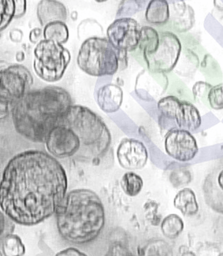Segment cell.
<instances>
[{
    "label": "cell",
    "instance_id": "obj_1",
    "mask_svg": "<svg viewBox=\"0 0 223 256\" xmlns=\"http://www.w3.org/2000/svg\"><path fill=\"white\" fill-rule=\"evenodd\" d=\"M67 174L42 150L24 151L7 164L0 181V208L12 222L36 226L56 214L67 194Z\"/></svg>",
    "mask_w": 223,
    "mask_h": 256
},
{
    "label": "cell",
    "instance_id": "obj_2",
    "mask_svg": "<svg viewBox=\"0 0 223 256\" xmlns=\"http://www.w3.org/2000/svg\"><path fill=\"white\" fill-rule=\"evenodd\" d=\"M72 104L69 92L60 86L30 90L11 106L14 130L33 142L45 143Z\"/></svg>",
    "mask_w": 223,
    "mask_h": 256
},
{
    "label": "cell",
    "instance_id": "obj_3",
    "mask_svg": "<svg viewBox=\"0 0 223 256\" xmlns=\"http://www.w3.org/2000/svg\"><path fill=\"white\" fill-rule=\"evenodd\" d=\"M55 214L60 236L78 246L93 242L104 229V206L91 190L76 189L67 193Z\"/></svg>",
    "mask_w": 223,
    "mask_h": 256
},
{
    "label": "cell",
    "instance_id": "obj_4",
    "mask_svg": "<svg viewBox=\"0 0 223 256\" xmlns=\"http://www.w3.org/2000/svg\"><path fill=\"white\" fill-rule=\"evenodd\" d=\"M60 124L76 134L80 141V148L84 146L86 156L90 159H99L110 148L112 143L110 130L101 117L86 106L72 104L64 114Z\"/></svg>",
    "mask_w": 223,
    "mask_h": 256
},
{
    "label": "cell",
    "instance_id": "obj_5",
    "mask_svg": "<svg viewBox=\"0 0 223 256\" xmlns=\"http://www.w3.org/2000/svg\"><path fill=\"white\" fill-rule=\"evenodd\" d=\"M77 65L91 76H113L128 66V52L116 49L104 36H92L81 44Z\"/></svg>",
    "mask_w": 223,
    "mask_h": 256
},
{
    "label": "cell",
    "instance_id": "obj_6",
    "mask_svg": "<svg viewBox=\"0 0 223 256\" xmlns=\"http://www.w3.org/2000/svg\"><path fill=\"white\" fill-rule=\"evenodd\" d=\"M70 62V52L62 44L42 38L35 46L33 68L36 76L46 82L60 81Z\"/></svg>",
    "mask_w": 223,
    "mask_h": 256
},
{
    "label": "cell",
    "instance_id": "obj_7",
    "mask_svg": "<svg viewBox=\"0 0 223 256\" xmlns=\"http://www.w3.org/2000/svg\"><path fill=\"white\" fill-rule=\"evenodd\" d=\"M160 40L152 54H144L141 58L146 69L152 72L167 74L172 72L182 50L180 38L171 31L160 30Z\"/></svg>",
    "mask_w": 223,
    "mask_h": 256
},
{
    "label": "cell",
    "instance_id": "obj_8",
    "mask_svg": "<svg viewBox=\"0 0 223 256\" xmlns=\"http://www.w3.org/2000/svg\"><path fill=\"white\" fill-rule=\"evenodd\" d=\"M33 82L32 74L21 64L0 68V102L12 106L30 91Z\"/></svg>",
    "mask_w": 223,
    "mask_h": 256
},
{
    "label": "cell",
    "instance_id": "obj_9",
    "mask_svg": "<svg viewBox=\"0 0 223 256\" xmlns=\"http://www.w3.org/2000/svg\"><path fill=\"white\" fill-rule=\"evenodd\" d=\"M141 29L134 18H117L108 27L106 38L116 49L132 52L138 48Z\"/></svg>",
    "mask_w": 223,
    "mask_h": 256
},
{
    "label": "cell",
    "instance_id": "obj_10",
    "mask_svg": "<svg viewBox=\"0 0 223 256\" xmlns=\"http://www.w3.org/2000/svg\"><path fill=\"white\" fill-rule=\"evenodd\" d=\"M46 146L51 156L64 159L74 156L80 149V141L76 134L64 125L60 124L50 132Z\"/></svg>",
    "mask_w": 223,
    "mask_h": 256
},
{
    "label": "cell",
    "instance_id": "obj_11",
    "mask_svg": "<svg viewBox=\"0 0 223 256\" xmlns=\"http://www.w3.org/2000/svg\"><path fill=\"white\" fill-rule=\"evenodd\" d=\"M166 152L176 161L192 160L198 152L197 142L190 132L182 128H172L168 132L164 142Z\"/></svg>",
    "mask_w": 223,
    "mask_h": 256
},
{
    "label": "cell",
    "instance_id": "obj_12",
    "mask_svg": "<svg viewBox=\"0 0 223 256\" xmlns=\"http://www.w3.org/2000/svg\"><path fill=\"white\" fill-rule=\"evenodd\" d=\"M116 154L120 165L126 170H140L148 162L146 147L142 142L132 138L123 139L118 147Z\"/></svg>",
    "mask_w": 223,
    "mask_h": 256
},
{
    "label": "cell",
    "instance_id": "obj_13",
    "mask_svg": "<svg viewBox=\"0 0 223 256\" xmlns=\"http://www.w3.org/2000/svg\"><path fill=\"white\" fill-rule=\"evenodd\" d=\"M170 18L167 24L174 32L184 33L192 29L195 23L194 10L184 0L169 4Z\"/></svg>",
    "mask_w": 223,
    "mask_h": 256
},
{
    "label": "cell",
    "instance_id": "obj_14",
    "mask_svg": "<svg viewBox=\"0 0 223 256\" xmlns=\"http://www.w3.org/2000/svg\"><path fill=\"white\" fill-rule=\"evenodd\" d=\"M123 96L124 93L120 86L113 84H106L98 90L96 101L105 113H115L122 104Z\"/></svg>",
    "mask_w": 223,
    "mask_h": 256
},
{
    "label": "cell",
    "instance_id": "obj_15",
    "mask_svg": "<svg viewBox=\"0 0 223 256\" xmlns=\"http://www.w3.org/2000/svg\"><path fill=\"white\" fill-rule=\"evenodd\" d=\"M36 16L40 24L44 27L50 22L67 21L68 10L58 0H40L36 6Z\"/></svg>",
    "mask_w": 223,
    "mask_h": 256
},
{
    "label": "cell",
    "instance_id": "obj_16",
    "mask_svg": "<svg viewBox=\"0 0 223 256\" xmlns=\"http://www.w3.org/2000/svg\"><path fill=\"white\" fill-rule=\"evenodd\" d=\"M174 121L178 128L194 132L202 125V116L198 108L188 101H180L176 110Z\"/></svg>",
    "mask_w": 223,
    "mask_h": 256
},
{
    "label": "cell",
    "instance_id": "obj_17",
    "mask_svg": "<svg viewBox=\"0 0 223 256\" xmlns=\"http://www.w3.org/2000/svg\"><path fill=\"white\" fill-rule=\"evenodd\" d=\"M169 3L167 0H150L145 12V19L156 26H164L169 21Z\"/></svg>",
    "mask_w": 223,
    "mask_h": 256
},
{
    "label": "cell",
    "instance_id": "obj_18",
    "mask_svg": "<svg viewBox=\"0 0 223 256\" xmlns=\"http://www.w3.org/2000/svg\"><path fill=\"white\" fill-rule=\"evenodd\" d=\"M174 206L185 216H194L198 213L199 210L196 194L189 188H184L176 194Z\"/></svg>",
    "mask_w": 223,
    "mask_h": 256
},
{
    "label": "cell",
    "instance_id": "obj_19",
    "mask_svg": "<svg viewBox=\"0 0 223 256\" xmlns=\"http://www.w3.org/2000/svg\"><path fill=\"white\" fill-rule=\"evenodd\" d=\"M159 40V32L156 29L148 26H142L138 48L132 52H136L137 56L140 58L144 54H152L156 50Z\"/></svg>",
    "mask_w": 223,
    "mask_h": 256
},
{
    "label": "cell",
    "instance_id": "obj_20",
    "mask_svg": "<svg viewBox=\"0 0 223 256\" xmlns=\"http://www.w3.org/2000/svg\"><path fill=\"white\" fill-rule=\"evenodd\" d=\"M200 65L198 55L189 48L183 49L176 66L174 68L175 72L183 76H189L193 74Z\"/></svg>",
    "mask_w": 223,
    "mask_h": 256
},
{
    "label": "cell",
    "instance_id": "obj_21",
    "mask_svg": "<svg viewBox=\"0 0 223 256\" xmlns=\"http://www.w3.org/2000/svg\"><path fill=\"white\" fill-rule=\"evenodd\" d=\"M43 38L45 40H54L57 43H67L70 38L69 28L66 22L56 21L48 24L43 30Z\"/></svg>",
    "mask_w": 223,
    "mask_h": 256
},
{
    "label": "cell",
    "instance_id": "obj_22",
    "mask_svg": "<svg viewBox=\"0 0 223 256\" xmlns=\"http://www.w3.org/2000/svg\"><path fill=\"white\" fill-rule=\"evenodd\" d=\"M184 222L178 214H171L162 220L161 230L164 236L167 238H176L184 231Z\"/></svg>",
    "mask_w": 223,
    "mask_h": 256
},
{
    "label": "cell",
    "instance_id": "obj_23",
    "mask_svg": "<svg viewBox=\"0 0 223 256\" xmlns=\"http://www.w3.org/2000/svg\"><path fill=\"white\" fill-rule=\"evenodd\" d=\"M143 186L142 178L132 171L125 173L122 178V189L128 196H137L142 190Z\"/></svg>",
    "mask_w": 223,
    "mask_h": 256
},
{
    "label": "cell",
    "instance_id": "obj_24",
    "mask_svg": "<svg viewBox=\"0 0 223 256\" xmlns=\"http://www.w3.org/2000/svg\"><path fill=\"white\" fill-rule=\"evenodd\" d=\"M2 252L6 256H22L26 253V248L20 236L8 234L4 238Z\"/></svg>",
    "mask_w": 223,
    "mask_h": 256
},
{
    "label": "cell",
    "instance_id": "obj_25",
    "mask_svg": "<svg viewBox=\"0 0 223 256\" xmlns=\"http://www.w3.org/2000/svg\"><path fill=\"white\" fill-rule=\"evenodd\" d=\"M180 101L174 96L162 98L158 103V110L164 118L174 121L175 115L180 106Z\"/></svg>",
    "mask_w": 223,
    "mask_h": 256
},
{
    "label": "cell",
    "instance_id": "obj_26",
    "mask_svg": "<svg viewBox=\"0 0 223 256\" xmlns=\"http://www.w3.org/2000/svg\"><path fill=\"white\" fill-rule=\"evenodd\" d=\"M14 0H0V32L4 30L14 19Z\"/></svg>",
    "mask_w": 223,
    "mask_h": 256
},
{
    "label": "cell",
    "instance_id": "obj_27",
    "mask_svg": "<svg viewBox=\"0 0 223 256\" xmlns=\"http://www.w3.org/2000/svg\"><path fill=\"white\" fill-rule=\"evenodd\" d=\"M78 32V38L82 34L86 36V38H92V33L95 36H103V28L94 20H84L79 24Z\"/></svg>",
    "mask_w": 223,
    "mask_h": 256
},
{
    "label": "cell",
    "instance_id": "obj_28",
    "mask_svg": "<svg viewBox=\"0 0 223 256\" xmlns=\"http://www.w3.org/2000/svg\"><path fill=\"white\" fill-rule=\"evenodd\" d=\"M207 102L209 104L210 108H213V110H222V84L212 86L208 94Z\"/></svg>",
    "mask_w": 223,
    "mask_h": 256
},
{
    "label": "cell",
    "instance_id": "obj_29",
    "mask_svg": "<svg viewBox=\"0 0 223 256\" xmlns=\"http://www.w3.org/2000/svg\"><path fill=\"white\" fill-rule=\"evenodd\" d=\"M170 181L176 188H184L190 183L192 181L191 173L186 169H178L172 172L170 176Z\"/></svg>",
    "mask_w": 223,
    "mask_h": 256
},
{
    "label": "cell",
    "instance_id": "obj_30",
    "mask_svg": "<svg viewBox=\"0 0 223 256\" xmlns=\"http://www.w3.org/2000/svg\"><path fill=\"white\" fill-rule=\"evenodd\" d=\"M212 84L204 81H198L194 84L192 94L195 100H202V102H207L208 93L211 89Z\"/></svg>",
    "mask_w": 223,
    "mask_h": 256
},
{
    "label": "cell",
    "instance_id": "obj_31",
    "mask_svg": "<svg viewBox=\"0 0 223 256\" xmlns=\"http://www.w3.org/2000/svg\"><path fill=\"white\" fill-rule=\"evenodd\" d=\"M139 8L138 0H122L118 11V18H129L136 14Z\"/></svg>",
    "mask_w": 223,
    "mask_h": 256
},
{
    "label": "cell",
    "instance_id": "obj_32",
    "mask_svg": "<svg viewBox=\"0 0 223 256\" xmlns=\"http://www.w3.org/2000/svg\"><path fill=\"white\" fill-rule=\"evenodd\" d=\"M16 4L14 19H20L24 16L27 10V0H14Z\"/></svg>",
    "mask_w": 223,
    "mask_h": 256
},
{
    "label": "cell",
    "instance_id": "obj_33",
    "mask_svg": "<svg viewBox=\"0 0 223 256\" xmlns=\"http://www.w3.org/2000/svg\"><path fill=\"white\" fill-rule=\"evenodd\" d=\"M43 38V30L40 28H34L29 34V40L32 44H36Z\"/></svg>",
    "mask_w": 223,
    "mask_h": 256
},
{
    "label": "cell",
    "instance_id": "obj_34",
    "mask_svg": "<svg viewBox=\"0 0 223 256\" xmlns=\"http://www.w3.org/2000/svg\"><path fill=\"white\" fill-rule=\"evenodd\" d=\"M57 256H86V254L82 253L78 250L74 248H70L62 250V251L58 252L56 254Z\"/></svg>",
    "mask_w": 223,
    "mask_h": 256
},
{
    "label": "cell",
    "instance_id": "obj_35",
    "mask_svg": "<svg viewBox=\"0 0 223 256\" xmlns=\"http://www.w3.org/2000/svg\"><path fill=\"white\" fill-rule=\"evenodd\" d=\"M8 217L6 216L2 211H0V238L3 236L5 234V232L7 230V226H8Z\"/></svg>",
    "mask_w": 223,
    "mask_h": 256
},
{
    "label": "cell",
    "instance_id": "obj_36",
    "mask_svg": "<svg viewBox=\"0 0 223 256\" xmlns=\"http://www.w3.org/2000/svg\"><path fill=\"white\" fill-rule=\"evenodd\" d=\"M9 36H10V40L14 43H20L23 38L24 33L20 29L16 28L10 31L9 33Z\"/></svg>",
    "mask_w": 223,
    "mask_h": 256
},
{
    "label": "cell",
    "instance_id": "obj_37",
    "mask_svg": "<svg viewBox=\"0 0 223 256\" xmlns=\"http://www.w3.org/2000/svg\"><path fill=\"white\" fill-rule=\"evenodd\" d=\"M11 106L0 102V120L5 119L10 114Z\"/></svg>",
    "mask_w": 223,
    "mask_h": 256
},
{
    "label": "cell",
    "instance_id": "obj_38",
    "mask_svg": "<svg viewBox=\"0 0 223 256\" xmlns=\"http://www.w3.org/2000/svg\"><path fill=\"white\" fill-rule=\"evenodd\" d=\"M16 62H21L25 60V53L23 51H18L16 54Z\"/></svg>",
    "mask_w": 223,
    "mask_h": 256
},
{
    "label": "cell",
    "instance_id": "obj_39",
    "mask_svg": "<svg viewBox=\"0 0 223 256\" xmlns=\"http://www.w3.org/2000/svg\"><path fill=\"white\" fill-rule=\"evenodd\" d=\"M214 5L220 12L223 10V0H214Z\"/></svg>",
    "mask_w": 223,
    "mask_h": 256
},
{
    "label": "cell",
    "instance_id": "obj_40",
    "mask_svg": "<svg viewBox=\"0 0 223 256\" xmlns=\"http://www.w3.org/2000/svg\"><path fill=\"white\" fill-rule=\"evenodd\" d=\"M95 1L98 3H103L105 2L108 1V0H95Z\"/></svg>",
    "mask_w": 223,
    "mask_h": 256
}]
</instances>
